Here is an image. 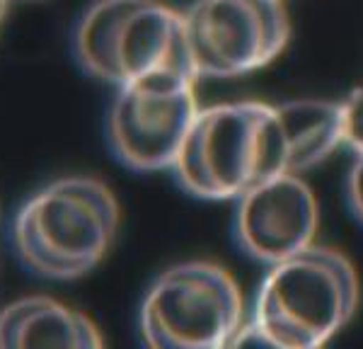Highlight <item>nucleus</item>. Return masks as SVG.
Instances as JSON below:
<instances>
[{
	"label": "nucleus",
	"instance_id": "4",
	"mask_svg": "<svg viewBox=\"0 0 363 349\" xmlns=\"http://www.w3.org/2000/svg\"><path fill=\"white\" fill-rule=\"evenodd\" d=\"M361 301L359 272L335 248L310 245L269 267L252 320L294 349H325L349 325Z\"/></svg>",
	"mask_w": 363,
	"mask_h": 349
},
{
	"label": "nucleus",
	"instance_id": "10",
	"mask_svg": "<svg viewBox=\"0 0 363 349\" xmlns=\"http://www.w3.org/2000/svg\"><path fill=\"white\" fill-rule=\"evenodd\" d=\"M286 138V172L303 174L344 145L342 102L298 97L277 104Z\"/></svg>",
	"mask_w": 363,
	"mask_h": 349
},
{
	"label": "nucleus",
	"instance_id": "9",
	"mask_svg": "<svg viewBox=\"0 0 363 349\" xmlns=\"http://www.w3.org/2000/svg\"><path fill=\"white\" fill-rule=\"evenodd\" d=\"M0 349H104V340L85 313L27 296L0 311Z\"/></svg>",
	"mask_w": 363,
	"mask_h": 349
},
{
	"label": "nucleus",
	"instance_id": "2",
	"mask_svg": "<svg viewBox=\"0 0 363 349\" xmlns=\"http://www.w3.org/2000/svg\"><path fill=\"white\" fill-rule=\"evenodd\" d=\"M172 172L182 189L211 201L240 199L286 172V138L277 104L238 100L201 107Z\"/></svg>",
	"mask_w": 363,
	"mask_h": 349
},
{
	"label": "nucleus",
	"instance_id": "13",
	"mask_svg": "<svg viewBox=\"0 0 363 349\" xmlns=\"http://www.w3.org/2000/svg\"><path fill=\"white\" fill-rule=\"evenodd\" d=\"M347 201L354 218L363 226V153L356 155L347 174Z\"/></svg>",
	"mask_w": 363,
	"mask_h": 349
},
{
	"label": "nucleus",
	"instance_id": "5",
	"mask_svg": "<svg viewBox=\"0 0 363 349\" xmlns=\"http://www.w3.org/2000/svg\"><path fill=\"white\" fill-rule=\"evenodd\" d=\"M245 301L235 277L208 260L179 262L148 287L138 311L143 349H225Z\"/></svg>",
	"mask_w": 363,
	"mask_h": 349
},
{
	"label": "nucleus",
	"instance_id": "3",
	"mask_svg": "<svg viewBox=\"0 0 363 349\" xmlns=\"http://www.w3.org/2000/svg\"><path fill=\"white\" fill-rule=\"evenodd\" d=\"M70 44L85 73L114 87L165 75L199 80L184 13L165 0H95L75 22Z\"/></svg>",
	"mask_w": 363,
	"mask_h": 349
},
{
	"label": "nucleus",
	"instance_id": "6",
	"mask_svg": "<svg viewBox=\"0 0 363 349\" xmlns=\"http://www.w3.org/2000/svg\"><path fill=\"white\" fill-rule=\"evenodd\" d=\"M184 29L199 80L242 78L284 54L291 15L284 0H194Z\"/></svg>",
	"mask_w": 363,
	"mask_h": 349
},
{
	"label": "nucleus",
	"instance_id": "14",
	"mask_svg": "<svg viewBox=\"0 0 363 349\" xmlns=\"http://www.w3.org/2000/svg\"><path fill=\"white\" fill-rule=\"evenodd\" d=\"M8 5H10V0H0V25H3L5 13H8Z\"/></svg>",
	"mask_w": 363,
	"mask_h": 349
},
{
	"label": "nucleus",
	"instance_id": "7",
	"mask_svg": "<svg viewBox=\"0 0 363 349\" xmlns=\"http://www.w3.org/2000/svg\"><path fill=\"white\" fill-rule=\"evenodd\" d=\"M196 83L165 75L116 87L104 124L114 158L136 172L172 170L201 109Z\"/></svg>",
	"mask_w": 363,
	"mask_h": 349
},
{
	"label": "nucleus",
	"instance_id": "12",
	"mask_svg": "<svg viewBox=\"0 0 363 349\" xmlns=\"http://www.w3.org/2000/svg\"><path fill=\"white\" fill-rule=\"evenodd\" d=\"M225 349H294L284 342H279L274 335H269L259 323L247 320V323L240 325V330L233 335V340L228 342Z\"/></svg>",
	"mask_w": 363,
	"mask_h": 349
},
{
	"label": "nucleus",
	"instance_id": "1",
	"mask_svg": "<svg viewBox=\"0 0 363 349\" xmlns=\"http://www.w3.org/2000/svg\"><path fill=\"white\" fill-rule=\"evenodd\" d=\"M119 221V201L102 179L70 174L34 192L17 209L13 248L37 277L70 282L107 257Z\"/></svg>",
	"mask_w": 363,
	"mask_h": 349
},
{
	"label": "nucleus",
	"instance_id": "8",
	"mask_svg": "<svg viewBox=\"0 0 363 349\" xmlns=\"http://www.w3.org/2000/svg\"><path fill=\"white\" fill-rule=\"evenodd\" d=\"M318 228V196L301 174L281 172L235 199L238 245L269 267L315 245Z\"/></svg>",
	"mask_w": 363,
	"mask_h": 349
},
{
	"label": "nucleus",
	"instance_id": "15",
	"mask_svg": "<svg viewBox=\"0 0 363 349\" xmlns=\"http://www.w3.org/2000/svg\"><path fill=\"white\" fill-rule=\"evenodd\" d=\"M10 3H34V0H10Z\"/></svg>",
	"mask_w": 363,
	"mask_h": 349
},
{
	"label": "nucleus",
	"instance_id": "11",
	"mask_svg": "<svg viewBox=\"0 0 363 349\" xmlns=\"http://www.w3.org/2000/svg\"><path fill=\"white\" fill-rule=\"evenodd\" d=\"M342 102V126H344V145L356 155L363 153V85L351 90Z\"/></svg>",
	"mask_w": 363,
	"mask_h": 349
}]
</instances>
